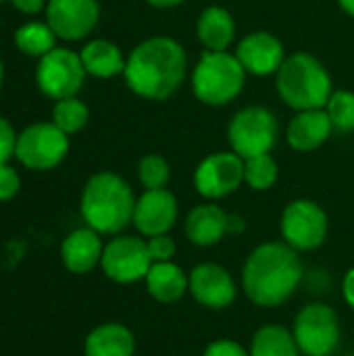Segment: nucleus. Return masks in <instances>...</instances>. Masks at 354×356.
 <instances>
[{
    "instance_id": "72a5a7b5",
    "label": "nucleus",
    "mask_w": 354,
    "mask_h": 356,
    "mask_svg": "<svg viewBox=\"0 0 354 356\" xmlns=\"http://www.w3.org/2000/svg\"><path fill=\"white\" fill-rule=\"evenodd\" d=\"M10 4L25 15H38L42 8H46L48 0H10Z\"/></svg>"
},
{
    "instance_id": "c756f323",
    "label": "nucleus",
    "mask_w": 354,
    "mask_h": 356,
    "mask_svg": "<svg viewBox=\"0 0 354 356\" xmlns=\"http://www.w3.org/2000/svg\"><path fill=\"white\" fill-rule=\"evenodd\" d=\"M148 244V252L152 263H167L173 261L177 248H175V240L169 234H161V236H152L146 240Z\"/></svg>"
},
{
    "instance_id": "f704fd0d",
    "label": "nucleus",
    "mask_w": 354,
    "mask_h": 356,
    "mask_svg": "<svg viewBox=\"0 0 354 356\" xmlns=\"http://www.w3.org/2000/svg\"><path fill=\"white\" fill-rule=\"evenodd\" d=\"M342 294H344L346 305L354 309V267L346 271V275L342 280Z\"/></svg>"
},
{
    "instance_id": "1a4fd4ad",
    "label": "nucleus",
    "mask_w": 354,
    "mask_h": 356,
    "mask_svg": "<svg viewBox=\"0 0 354 356\" xmlns=\"http://www.w3.org/2000/svg\"><path fill=\"white\" fill-rule=\"evenodd\" d=\"M86 69L81 56L69 48H54L44 54L35 69V83L52 100L77 96L83 86Z\"/></svg>"
},
{
    "instance_id": "4468645a",
    "label": "nucleus",
    "mask_w": 354,
    "mask_h": 356,
    "mask_svg": "<svg viewBox=\"0 0 354 356\" xmlns=\"http://www.w3.org/2000/svg\"><path fill=\"white\" fill-rule=\"evenodd\" d=\"M190 294L200 307L221 311L236 300L238 292L232 273L223 265L200 263L190 271Z\"/></svg>"
},
{
    "instance_id": "e433bc0d",
    "label": "nucleus",
    "mask_w": 354,
    "mask_h": 356,
    "mask_svg": "<svg viewBox=\"0 0 354 356\" xmlns=\"http://www.w3.org/2000/svg\"><path fill=\"white\" fill-rule=\"evenodd\" d=\"M150 6H156V8H173L177 4H182L184 0H146Z\"/></svg>"
},
{
    "instance_id": "2f4dec72",
    "label": "nucleus",
    "mask_w": 354,
    "mask_h": 356,
    "mask_svg": "<svg viewBox=\"0 0 354 356\" xmlns=\"http://www.w3.org/2000/svg\"><path fill=\"white\" fill-rule=\"evenodd\" d=\"M17 136L19 134H15L10 121H6L4 117H0V165H6L15 156Z\"/></svg>"
},
{
    "instance_id": "c85d7f7f",
    "label": "nucleus",
    "mask_w": 354,
    "mask_h": 356,
    "mask_svg": "<svg viewBox=\"0 0 354 356\" xmlns=\"http://www.w3.org/2000/svg\"><path fill=\"white\" fill-rule=\"evenodd\" d=\"M138 175H140V181L146 190H161L167 186V181L171 177V167H169L165 156L146 154L140 161Z\"/></svg>"
},
{
    "instance_id": "c9c22d12",
    "label": "nucleus",
    "mask_w": 354,
    "mask_h": 356,
    "mask_svg": "<svg viewBox=\"0 0 354 356\" xmlns=\"http://www.w3.org/2000/svg\"><path fill=\"white\" fill-rule=\"evenodd\" d=\"M246 229V219L238 213H227V234H244Z\"/></svg>"
},
{
    "instance_id": "a211bd4d",
    "label": "nucleus",
    "mask_w": 354,
    "mask_h": 356,
    "mask_svg": "<svg viewBox=\"0 0 354 356\" xmlns=\"http://www.w3.org/2000/svg\"><path fill=\"white\" fill-rule=\"evenodd\" d=\"M332 131L334 125L325 108L298 111V115L288 125V144L298 152H311L323 146Z\"/></svg>"
},
{
    "instance_id": "393cba45",
    "label": "nucleus",
    "mask_w": 354,
    "mask_h": 356,
    "mask_svg": "<svg viewBox=\"0 0 354 356\" xmlns=\"http://www.w3.org/2000/svg\"><path fill=\"white\" fill-rule=\"evenodd\" d=\"M15 44L23 54L42 58L44 54L56 48V33L50 29L48 23L29 21L15 31Z\"/></svg>"
},
{
    "instance_id": "4be33fe9",
    "label": "nucleus",
    "mask_w": 354,
    "mask_h": 356,
    "mask_svg": "<svg viewBox=\"0 0 354 356\" xmlns=\"http://www.w3.org/2000/svg\"><path fill=\"white\" fill-rule=\"evenodd\" d=\"M196 33L207 50H227L236 38V23L232 13L223 6L204 8L198 17Z\"/></svg>"
},
{
    "instance_id": "39448f33",
    "label": "nucleus",
    "mask_w": 354,
    "mask_h": 356,
    "mask_svg": "<svg viewBox=\"0 0 354 356\" xmlns=\"http://www.w3.org/2000/svg\"><path fill=\"white\" fill-rule=\"evenodd\" d=\"M246 69L227 50H207L192 73L196 98L211 106L230 104L244 88Z\"/></svg>"
},
{
    "instance_id": "6e6552de",
    "label": "nucleus",
    "mask_w": 354,
    "mask_h": 356,
    "mask_svg": "<svg viewBox=\"0 0 354 356\" xmlns=\"http://www.w3.org/2000/svg\"><path fill=\"white\" fill-rule=\"evenodd\" d=\"M294 340L307 356H332L340 344V319L323 302L307 305L294 319Z\"/></svg>"
},
{
    "instance_id": "2eb2a0df",
    "label": "nucleus",
    "mask_w": 354,
    "mask_h": 356,
    "mask_svg": "<svg viewBox=\"0 0 354 356\" xmlns=\"http://www.w3.org/2000/svg\"><path fill=\"white\" fill-rule=\"evenodd\" d=\"M177 215H179L177 198L167 188L146 190L136 200L134 225L142 236L152 238V236L169 234L177 221Z\"/></svg>"
},
{
    "instance_id": "20e7f679",
    "label": "nucleus",
    "mask_w": 354,
    "mask_h": 356,
    "mask_svg": "<svg viewBox=\"0 0 354 356\" xmlns=\"http://www.w3.org/2000/svg\"><path fill=\"white\" fill-rule=\"evenodd\" d=\"M277 92L282 100L296 111L325 108L334 94L328 69L307 52L286 56L277 71Z\"/></svg>"
},
{
    "instance_id": "7c9ffc66",
    "label": "nucleus",
    "mask_w": 354,
    "mask_h": 356,
    "mask_svg": "<svg viewBox=\"0 0 354 356\" xmlns=\"http://www.w3.org/2000/svg\"><path fill=\"white\" fill-rule=\"evenodd\" d=\"M21 188V177L19 173L6 163L0 165V202H8L19 194Z\"/></svg>"
},
{
    "instance_id": "9d476101",
    "label": "nucleus",
    "mask_w": 354,
    "mask_h": 356,
    "mask_svg": "<svg viewBox=\"0 0 354 356\" xmlns=\"http://www.w3.org/2000/svg\"><path fill=\"white\" fill-rule=\"evenodd\" d=\"M328 227L330 221L325 211L317 202L307 198L292 200L284 209L280 221L284 242L298 252H309L319 248L328 238Z\"/></svg>"
},
{
    "instance_id": "473e14b6",
    "label": "nucleus",
    "mask_w": 354,
    "mask_h": 356,
    "mask_svg": "<svg viewBox=\"0 0 354 356\" xmlns=\"http://www.w3.org/2000/svg\"><path fill=\"white\" fill-rule=\"evenodd\" d=\"M202 356H250V353L242 344H238L236 340L219 338V340H213L204 348V355Z\"/></svg>"
},
{
    "instance_id": "5701e85b",
    "label": "nucleus",
    "mask_w": 354,
    "mask_h": 356,
    "mask_svg": "<svg viewBox=\"0 0 354 356\" xmlns=\"http://www.w3.org/2000/svg\"><path fill=\"white\" fill-rule=\"evenodd\" d=\"M81 63L88 75L92 77H100V79H108L115 77L119 73L125 71V58L123 52L119 50L117 44L108 42V40H92L88 42L81 52Z\"/></svg>"
},
{
    "instance_id": "dca6fc26",
    "label": "nucleus",
    "mask_w": 354,
    "mask_h": 356,
    "mask_svg": "<svg viewBox=\"0 0 354 356\" xmlns=\"http://www.w3.org/2000/svg\"><path fill=\"white\" fill-rule=\"evenodd\" d=\"M236 56L246 73L263 77L280 71L282 63L286 60V50L273 33L255 31L240 40Z\"/></svg>"
},
{
    "instance_id": "ddd939ff",
    "label": "nucleus",
    "mask_w": 354,
    "mask_h": 356,
    "mask_svg": "<svg viewBox=\"0 0 354 356\" xmlns=\"http://www.w3.org/2000/svg\"><path fill=\"white\" fill-rule=\"evenodd\" d=\"M100 17L98 0H48L46 23L61 40H83Z\"/></svg>"
},
{
    "instance_id": "bb28decb",
    "label": "nucleus",
    "mask_w": 354,
    "mask_h": 356,
    "mask_svg": "<svg viewBox=\"0 0 354 356\" xmlns=\"http://www.w3.org/2000/svg\"><path fill=\"white\" fill-rule=\"evenodd\" d=\"M277 177H280V167L271 156V152L244 159V184H248L252 190L259 192L269 190L275 186Z\"/></svg>"
},
{
    "instance_id": "4c0bfd02",
    "label": "nucleus",
    "mask_w": 354,
    "mask_h": 356,
    "mask_svg": "<svg viewBox=\"0 0 354 356\" xmlns=\"http://www.w3.org/2000/svg\"><path fill=\"white\" fill-rule=\"evenodd\" d=\"M340 6H342L351 17H354V0H340Z\"/></svg>"
},
{
    "instance_id": "cd10ccee",
    "label": "nucleus",
    "mask_w": 354,
    "mask_h": 356,
    "mask_svg": "<svg viewBox=\"0 0 354 356\" xmlns=\"http://www.w3.org/2000/svg\"><path fill=\"white\" fill-rule=\"evenodd\" d=\"M325 113L330 115V121L334 129L338 131H354V94L348 90H336L328 104Z\"/></svg>"
},
{
    "instance_id": "412c9836",
    "label": "nucleus",
    "mask_w": 354,
    "mask_h": 356,
    "mask_svg": "<svg viewBox=\"0 0 354 356\" xmlns=\"http://www.w3.org/2000/svg\"><path fill=\"white\" fill-rule=\"evenodd\" d=\"M144 282L148 294L165 305L177 302L186 296V292H190V275H186V271L173 261L152 263Z\"/></svg>"
},
{
    "instance_id": "6ab92c4d",
    "label": "nucleus",
    "mask_w": 354,
    "mask_h": 356,
    "mask_svg": "<svg viewBox=\"0 0 354 356\" xmlns=\"http://www.w3.org/2000/svg\"><path fill=\"white\" fill-rule=\"evenodd\" d=\"M186 236L194 246H215L227 236V213L215 204H198L186 217Z\"/></svg>"
},
{
    "instance_id": "a878e982",
    "label": "nucleus",
    "mask_w": 354,
    "mask_h": 356,
    "mask_svg": "<svg viewBox=\"0 0 354 356\" xmlns=\"http://www.w3.org/2000/svg\"><path fill=\"white\" fill-rule=\"evenodd\" d=\"M88 117H90V111L77 96L56 100V104L52 108V123L67 136L83 129L88 123Z\"/></svg>"
},
{
    "instance_id": "423d86ee",
    "label": "nucleus",
    "mask_w": 354,
    "mask_h": 356,
    "mask_svg": "<svg viewBox=\"0 0 354 356\" xmlns=\"http://www.w3.org/2000/svg\"><path fill=\"white\" fill-rule=\"evenodd\" d=\"M280 125L273 113L263 106H248L242 108L230 123L227 140L232 152L242 159L269 154L277 142Z\"/></svg>"
},
{
    "instance_id": "b1692460",
    "label": "nucleus",
    "mask_w": 354,
    "mask_h": 356,
    "mask_svg": "<svg viewBox=\"0 0 354 356\" xmlns=\"http://www.w3.org/2000/svg\"><path fill=\"white\" fill-rule=\"evenodd\" d=\"M250 356H300V348L294 340V334L280 325L267 323L259 327L250 340Z\"/></svg>"
},
{
    "instance_id": "aec40b11",
    "label": "nucleus",
    "mask_w": 354,
    "mask_h": 356,
    "mask_svg": "<svg viewBox=\"0 0 354 356\" xmlns=\"http://www.w3.org/2000/svg\"><path fill=\"white\" fill-rule=\"evenodd\" d=\"M86 356H134L136 338L123 323H102L94 327L83 344Z\"/></svg>"
},
{
    "instance_id": "f257e3e1",
    "label": "nucleus",
    "mask_w": 354,
    "mask_h": 356,
    "mask_svg": "<svg viewBox=\"0 0 354 356\" xmlns=\"http://www.w3.org/2000/svg\"><path fill=\"white\" fill-rule=\"evenodd\" d=\"M303 282L298 250L286 242L259 244L242 267V290L257 307H280L294 296Z\"/></svg>"
},
{
    "instance_id": "9b49d317",
    "label": "nucleus",
    "mask_w": 354,
    "mask_h": 356,
    "mask_svg": "<svg viewBox=\"0 0 354 356\" xmlns=\"http://www.w3.org/2000/svg\"><path fill=\"white\" fill-rule=\"evenodd\" d=\"M100 267L115 284H136L146 280L152 267L148 244L136 236H117L104 244Z\"/></svg>"
},
{
    "instance_id": "0eeeda50",
    "label": "nucleus",
    "mask_w": 354,
    "mask_h": 356,
    "mask_svg": "<svg viewBox=\"0 0 354 356\" xmlns=\"http://www.w3.org/2000/svg\"><path fill=\"white\" fill-rule=\"evenodd\" d=\"M69 152V136L52 121L33 123L17 136L15 159L31 171H50L58 167Z\"/></svg>"
},
{
    "instance_id": "ea45409f",
    "label": "nucleus",
    "mask_w": 354,
    "mask_h": 356,
    "mask_svg": "<svg viewBox=\"0 0 354 356\" xmlns=\"http://www.w3.org/2000/svg\"><path fill=\"white\" fill-rule=\"evenodd\" d=\"M0 2H4V0H0Z\"/></svg>"
},
{
    "instance_id": "f03ea898",
    "label": "nucleus",
    "mask_w": 354,
    "mask_h": 356,
    "mask_svg": "<svg viewBox=\"0 0 354 356\" xmlns=\"http://www.w3.org/2000/svg\"><path fill=\"white\" fill-rule=\"evenodd\" d=\"M123 75L134 94L165 100L177 92L186 77V50L167 35L144 40L127 56Z\"/></svg>"
},
{
    "instance_id": "f8f14e48",
    "label": "nucleus",
    "mask_w": 354,
    "mask_h": 356,
    "mask_svg": "<svg viewBox=\"0 0 354 356\" xmlns=\"http://www.w3.org/2000/svg\"><path fill=\"white\" fill-rule=\"evenodd\" d=\"M244 184V159L236 152H215L194 171V188L209 200H219Z\"/></svg>"
},
{
    "instance_id": "7ed1b4c3",
    "label": "nucleus",
    "mask_w": 354,
    "mask_h": 356,
    "mask_svg": "<svg viewBox=\"0 0 354 356\" xmlns=\"http://www.w3.org/2000/svg\"><path fill=\"white\" fill-rule=\"evenodd\" d=\"M136 196L131 186L117 173L102 171L88 179L81 192V217L98 234L117 236L134 223Z\"/></svg>"
},
{
    "instance_id": "58836bf2",
    "label": "nucleus",
    "mask_w": 354,
    "mask_h": 356,
    "mask_svg": "<svg viewBox=\"0 0 354 356\" xmlns=\"http://www.w3.org/2000/svg\"><path fill=\"white\" fill-rule=\"evenodd\" d=\"M2 79H4V67H2V63H0V86H2Z\"/></svg>"
},
{
    "instance_id": "f3484780",
    "label": "nucleus",
    "mask_w": 354,
    "mask_h": 356,
    "mask_svg": "<svg viewBox=\"0 0 354 356\" xmlns=\"http://www.w3.org/2000/svg\"><path fill=\"white\" fill-rule=\"evenodd\" d=\"M102 240L92 227H81L71 232L61 244V261L67 271L75 275L90 273L102 261Z\"/></svg>"
}]
</instances>
